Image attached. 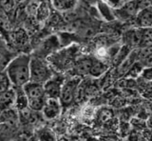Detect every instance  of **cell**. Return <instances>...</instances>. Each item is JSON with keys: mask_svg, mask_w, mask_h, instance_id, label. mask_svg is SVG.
Here are the masks:
<instances>
[{"mask_svg": "<svg viewBox=\"0 0 152 141\" xmlns=\"http://www.w3.org/2000/svg\"><path fill=\"white\" fill-rule=\"evenodd\" d=\"M31 55L21 54L10 61L5 69L12 85L16 88H22L31 79Z\"/></svg>", "mask_w": 152, "mask_h": 141, "instance_id": "1", "label": "cell"}, {"mask_svg": "<svg viewBox=\"0 0 152 141\" xmlns=\"http://www.w3.org/2000/svg\"><path fill=\"white\" fill-rule=\"evenodd\" d=\"M31 79L30 81L46 83L52 76V73L48 64L39 57H31Z\"/></svg>", "mask_w": 152, "mask_h": 141, "instance_id": "2", "label": "cell"}, {"mask_svg": "<svg viewBox=\"0 0 152 141\" xmlns=\"http://www.w3.org/2000/svg\"><path fill=\"white\" fill-rule=\"evenodd\" d=\"M79 83L80 79L78 77L71 78L63 83L59 95V101L62 107H68L73 102Z\"/></svg>", "mask_w": 152, "mask_h": 141, "instance_id": "3", "label": "cell"}, {"mask_svg": "<svg viewBox=\"0 0 152 141\" xmlns=\"http://www.w3.org/2000/svg\"><path fill=\"white\" fill-rule=\"evenodd\" d=\"M22 91L27 96L28 100L45 99L46 98L44 85L40 83L28 81L22 87Z\"/></svg>", "mask_w": 152, "mask_h": 141, "instance_id": "4", "label": "cell"}, {"mask_svg": "<svg viewBox=\"0 0 152 141\" xmlns=\"http://www.w3.org/2000/svg\"><path fill=\"white\" fill-rule=\"evenodd\" d=\"M61 104L59 99L55 98H46L45 104L43 107L42 112L45 118L47 119H53L56 118L61 114Z\"/></svg>", "mask_w": 152, "mask_h": 141, "instance_id": "5", "label": "cell"}, {"mask_svg": "<svg viewBox=\"0 0 152 141\" xmlns=\"http://www.w3.org/2000/svg\"><path fill=\"white\" fill-rule=\"evenodd\" d=\"M138 12H139V9H138L136 5L135 0L134 1L126 2L121 8L117 9V10H114L115 17L120 18V19H123V20H127V19H130V18H134Z\"/></svg>", "mask_w": 152, "mask_h": 141, "instance_id": "6", "label": "cell"}, {"mask_svg": "<svg viewBox=\"0 0 152 141\" xmlns=\"http://www.w3.org/2000/svg\"><path fill=\"white\" fill-rule=\"evenodd\" d=\"M62 85H63V82L60 80L59 77L53 78V76H51L49 80L44 84L46 98H55V99H59Z\"/></svg>", "mask_w": 152, "mask_h": 141, "instance_id": "7", "label": "cell"}, {"mask_svg": "<svg viewBox=\"0 0 152 141\" xmlns=\"http://www.w3.org/2000/svg\"><path fill=\"white\" fill-rule=\"evenodd\" d=\"M135 24L137 28H151L152 25V11L151 8L142 9L137 12L136 16L134 17Z\"/></svg>", "mask_w": 152, "mask_h": 141, "instance_id": "8", "label": "cell"}, {"mask_svg": "<svg viewBox=\"0 0 152 141\" xmlns=\"http://www.w3.org/2000/svg\"><path fill=\"white\" fill-rule=\"evenodd\" d=\"M78 0H51L52 6L60 12H68L74 10Z\"/></svg>", "mask_w": 152, "mask_h": 141, "instance_id": "9", "label": "cell"}, {"mask_svg": "<svg viewBox=\"0 0 152 141\" xmlns=\"http://www.w3.org/2000/svg\"><path fill=\"white\" fill-rule=\"evenodd\" d=\"M98 9V12L100 13L102 18H104L106 21H113L116 19L115 17V12L112 8L109 7L107 4L103 1V0H100V1L95 5Z\"/></svg>", "mask_w": 152, "mask_h": 141, "instance_id": "10", "label": "cell"}, {"mask_svg": "<svg viewBox=\"0 0 152 141\" xmlns=\"http://www.w3.org/2000/svg\"><path fill=\"white\" fill-rule=\"evenodd\" d=\"M15 101V93L12 89L3 93H0V114L7 109H10Z\"/></svg>", "mask_w": 152, "mask_h": 141, "instance_id": "11", "label": "cell"}, {"mask_svg": "<svg viewBox=\"0 0 152 141\" xmlns=\"http://www.w3.org/2000/svg\"><path fill=\"white\" fill-rule=\"evenodd\" d=\"M13 57L11 51L7 48L5 42L0 38V72H3L6 69L8 64Z\"/></svg>", "mask_w": 152, "mask_h": 141, "instance_id": "12", "label": "cell"}, {"mask_svg": "<svg viewBox=\"0 0 152 141\" xmlns=\"http://www.w3.org/2000/svg\"><path fill=\"white\" fill-rule=\"evenodd\" d=\"M95 60L90 57H82L78 59L75 63V68L77 72L81 74H88L89 73Z\"/></svg>", "mask_w": 152, "mask_h": 141, "instance_id": "13", "label": "cell"}, {"mask_svg": "<svg viewBox=\"0 0 152 141\" xmlns=\"http://www.w3.org/2000/svg\"><path fill=\"white\" fill-rule=\"evenodd\" d=\"M50 7L48 5V3L46 1L41 2L36 8L37 19L39 21H44L50 16Z\"/></svg>", "mask_w": 152, "mask_h": 141, "instance_id": "14", "label": "cell"}, {"mask_svg": "<svg viewBox=\"0 0 152 141\" xmlns=\"http://www.w3.org/2000/svg\"><path fill=\"white\" fill-rule=\"evenodd\" d=\"M38 140L39 141H56V135L50 129L44 128L38 131Z\"/></svg>", "mask_w": 152, "mask_h": 141, "instance_id": "15", "label": "cell"}, {"mask_svg": "<svg viewBox=\"0 0 152 141\" xmlns=\"http://www.w3.org/2000/svg\"><path fill=\"white\" fill-rule=\"evenodd\" d=\"M11 41L16 46L24 45L25 44V42L27 41V35L25 34V32L22 31V30L14 32L11 36Z\"/></svg>", "mask_w": 152, "mask_h": 141, "instance_id": "16", "label": "cell"}, {"mask_svg": "<svg viewBox=\"0 0 152 141\" xmlns=\"http://www.w3.org/2000/svg\"><path fill=\"white\" fill-rule=\"evenodd\" d=\"M152 37H151V28H145L142 31V38L140 42V47L145 48V47H151Z\"/></svg>", "mask_w": 152, "mask_h": 141, "instance_id": "17", "label": "cell"}, {"mask_svg": "<svg viewBox=\"0 0 152 141\" xmlns=\"http://www.w3.org/2000/svg\"><path fill=\"white\" fill-rule=\"evenodd\" d=\"M12 89V83L5 70L0 72V93H3Z\"/></svg>", "mask_w": 152, "mask_h": 141, "instance_id": "18", "label": "cell"}, {"mask_svg": "<svg viewBox=\"0 0 152 141\" xmlns=\"http://www.w3.org/2000/svg\"><path fill=\"white\" fill-rule=\"evenodd\" d=\"M107 69V66H106L104 63L99 62V61H95L91 70H90L89 74L93 76H101L103 73H104Z\"/></svg>", "mask_w": 152, "mask_h": 141, "instance_id": "19", "label": "cell"}, {"mask_svg": "<svg viewBox=\"0 0 152 141\" xmlns=\"http://www.w3.org/2000/svg\"><path fill=\"white\" fill-rule=\"evenodd\" d=\"M0 8L6 13H10L15 8V2L14 0H0Z\"/></svg>", "mask_w": 152, "mask_h": 141, "instance_id": "20", "label": "cell"}, {"mask_svg": "<svg viewBox=\"0 0 152 141\" xmlns=\"http://www.w3.org/2000/svg\"><path fill=\"white\" fill-rule=\"evenodd\" d=\"M103 1L106 2L113 10H117V9L121 8L126 3L125 0H103Z\"/></svg>", "mask_w": 152, "mask_h": 141, "instance_id": "21", "label": "cell"}, {"mask_svg": "<svg viewBox=\"0 0 152 141\" xmlns=\"http://www.w3.org/2000/svg\"><path fill=\"white\" fill-rule=\"evenodd\" d=\"M135 2L139 11L142 9L151 8V0H135Z\"/></svg>", "mask_w": 152, "mask_h": 141, "instance_id": "22", "label": "cell"}, {"mask_svg": "<svg viewBox=\"0 0 152 141\" xmlns=\"http://www.w3.org/2000/svg\"><path fill=\"white\" fill-rule=\"evenodd\" d=\"M100 1V0H78V2H82L86 5H89V6H94Z\"/></svg>", "mask_w": 152, "mask_h": 141, "instance_id": "23", "label": "cell"}, {"mask_svg": "<svg viewBox=\"0 0 152 141\" xmlns=\"http://www.w3.org/2000/svg\"><path fill=\"white\" fill-rule=\"evenodd\" d=\"M129 1H134V0H125V2H129Z\"/></svg>", "mask_w": 152, "mask_h": 141, "instance_id": "24", "label": "cell"}, {"mask_svg": "<svg viewBox=\"0 0 152 141\" xmlns=\"http://www.w3.org/2000/svg\"><path fill=\"white\" fill-rule=\"evenodd\" d=\"M11 141H18V140H11Z\"/></svg>", "mask_w": 152, "mask_h": 141, "instance_id": "25", "label": "cell"}]
</instances>
